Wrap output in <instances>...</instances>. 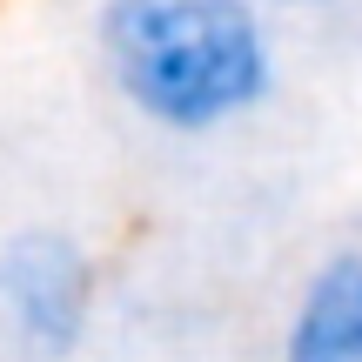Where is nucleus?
<instances>
[{
  "mask_svg": "<svg viewBox=\"0 0 362 362\" xmlns=\"http://www.w3.org/2000/svg\"><path fill=\"white\" fill-rule=\"evenodd\" d=\"M101 61L134 115L168 134H215L275 81L269 27L248 0H101Z\"/></svg>",
  "mask_w": 362,
  "mask_h": 362,
  "instance_id": "1",
  "label": "nucleus"
},
{
  "mask_svg": "<svg viewBox=\"0 0 362 362\" xmlns=\"http://www.w3.org/2000/svg\"><path fill=\"white\" fill-rule=\"evenodd\" d=\"M94 322V262L61 228H21L0 248V329L27 362H67Z\"/></svg>",
  "mask_w": 362,
  "mask_h": 362,
  "instance_id": "2",
  "label": "nucleus"
},
{
  "mask_svg": "<svg viewBox=\"0 0 362 362\" xmlns=\"http://www.w3.org/2000/svg\"><path fill=\"white\" fill-rule=\"evenodd\" d=\"M282 362H362V248H342L309 275L282 329Z\"/></svg>",
  "mask_w": 362,
  "mask_h": 362,
  "instance_id": "3",
  "label": "nucleus"
}]
</instances>
